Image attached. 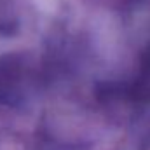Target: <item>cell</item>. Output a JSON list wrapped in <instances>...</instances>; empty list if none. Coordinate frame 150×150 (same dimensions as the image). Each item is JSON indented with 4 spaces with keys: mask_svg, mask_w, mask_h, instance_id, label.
<instances>
[{
    "mask_svg": "<svg viewBox=\"0 0 150 150\" xmlns=\"http://www.w3.org/2000/svg\"><path fill=\"white\" fill-rule=\"evenodd\" d=\"M140 87L145 93H150V49L143 59V67H142V77H140Z\"/></svg>",
    "mask_w": 150,
    "mask_h": 150,
    "instance_id": "6da1fadb",
    "label": "cell"
}]
</instances>
